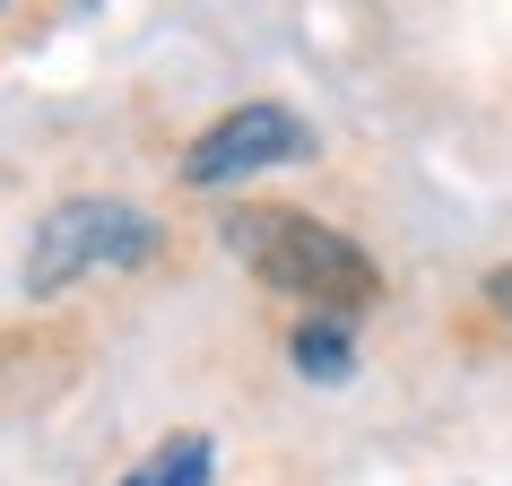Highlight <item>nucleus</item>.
Listing matches in <instances>:
<instances>
[{"mask_svg":"<svg viewBox=\"0 0 512 486\" xmlns=\"http://www.w3.org/2000/svg\"><path fill=\"white\" fill-rule=\"evenodd\" d=\"M122 486H209V434H174L157 460H139Z\"/></svg>","mask_w":512,"mask_h":486,"instance_id":"obj_4","label":"nucleus"},{"mask_svg":"<svg viewBox=\"0 0 512 486\" xmlns=\"http://www.w3.org/2000/svg\"><path fill=\"white\" fill-rule=\"evenodd\" d=\"M217 235H226V252H235L261 287L313 304L322 322H348V313H365V304L382 296V270L365 261V243L339 235V226H322V217H304V209L252 200V209H235Z\"/></svg>","mask_w":512,"mask_h":486,"instance_id":"obj_1","label":"nucleus"},{"mask_svg":"<svg viewBox=\"0 0 512 486\" xmlns=\"http://www.w3.org/2000/svg\"><path fill=\"white\" fill-rule=\"evenodd\" d=\"M157 252V217L148 209H122V200H61L44 226H35V252H27V287L53 296L87 270H131Z\"/></svg>","mask_w":512,"mask_h":486,"instance_id":"obj_2","label":"nucleus"},{"mask_svg":"<svg viewBox=\"0 0 512 486\" xmlns=\"http://www.w3.org/2000/svg\"><path fill=\"white\" fill-rule=\"evenodd\" d=\"M304 148H313V131L287 105H235L183 148V183L217 191V183H235V174H261V165H296Z\"/></svg>","mask_w":512,"mask_h":486,"instance_id":"obj_3","label":"nucleus"},{"mask_svg":"<svg viewBox=\"0 0 512 486\" xmlns=\"http://www.w3.org/2000/svg\"><path fill=\"white\" fill-rule=\"evenodd\" d=\"M486 296H495V304L512 313V270H495V278H486Z\"/></svg>","mask_w":512,"mask_h":486,"instance_id":"obj_6","label":"nucleus"},{"mask_svg":"<svg viewBox=\"0 0 512 486\" xmlns=\"http://www.w3.org/2000/svg\"><path fill=\"white\" fill-rule=\"evenodd\" d=\"M296 365H304L313 382H348V374H356L348 330H339V322H304V330H296Z\"/></svg>","mask_w":512,"mask_h":486,"instance_id":"obj_5","label":"nucleus"}]
</instances>
